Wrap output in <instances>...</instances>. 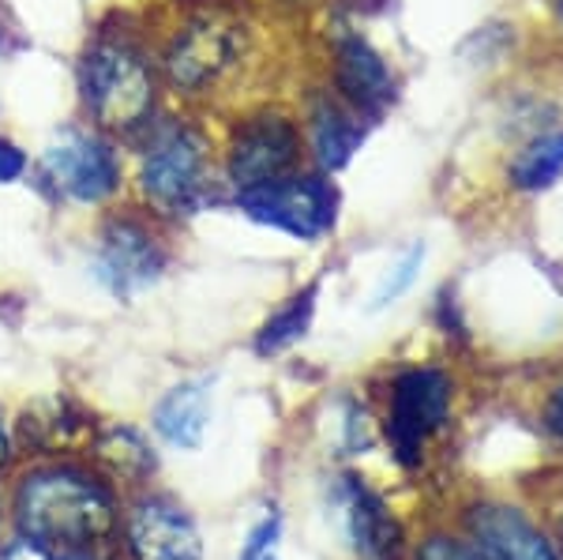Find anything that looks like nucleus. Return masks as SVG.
<instances>
[{"instance_id":"1","label":"nucleus","mask_w":563,"mask_h":560,"mask_svg":"<svg viewBox=\"0 0 563 560\" xmlns=\"http://www.w3.org/2000/svg\"><path fill=\"white\" fill-rule=\"evenodd\" d=\"M20 523L31 538L57 549L98 541L113 527V504L76 474H34L20 490Z\"/></svg>"},{"instance_id":"2","label":"nucleus","mask_w":563,"mask_h":560,"mask_svg":"<svg viewBox=\"0 0 563 560\" xmlns=\"http://www.w3.org/2000/svg\"><path fill=\"white\" fill-rule=\"evenodd\" d=\"M84 95L90 113L109 129H132L151 113V72L129 45H98L84 65Z\"/></svg>"},{"instance_id":"3","label":"nucleus","mask_w":563,"mask_h":560,"mask_svg":"<svg viewBox=\"0 0 563 560\" xmlns=\"http://www.w3.org/2000/svg\"><path fill=\"white\" fill-rule=\"evenodd\" d=\"M451 406V384L435 369H413V373L398 376L395 395H390V418L387 437L395 448L398 463L413 466L421 459L424 440L435 429H443Z\"/></svg>"},{"instance_id":"4","label":"nucleus","mask_w":563,"mask_h":560,"mask_svg":"<svg viewBox=\"0 0 563 560\" xmlns=\"http://www.w3.org/2000/svg\"><path fill=\"white\" fill-rule=\"evenodd\" d=\"M207 147L192 129H166L143 158V188L162 211H188L203 193Z\"/></svg>"},{"instance_id":"5","label":"nucleus","mask_w":563,"mask_h":560,"mask_svg":"<svg viewBox=\"0 0 563 560\" xmlns=\"http://www.w3.org/2000/svg\"><path fill=\"white\" fill-rule=\"evenodd\" d=\"M241 207L256 222L278 226L294 238H320L334 222V196L320 180H267L260 188H244Z\"/></svg>"},{"instance_id":"6","label":"nucleus","mask_w":563,"mask_h":560,"mask_svg":"<svg viewBox=\"0 0 563 560\" xmlns=\"http://www.w3.org/2000/svg\"><path fill=\"white\" fill-rule=\"evenodd\" d=\"M45 169L57 180L60 193H68L71 200L98 204L117 188V158L102 140L84 132H65L49 151H45Z\"/></svg>"},{"instance_id":"7","label":"nucleus","mask_w":563,"mask_h":560,"mask_svg":"<svg viewBox=\"0 0 563 560\" xmlns=\"http://www.w3.org/2000/svg\"><path fill=\"white\" fill-rule=\"evenodd\" d=\"M297 158V135L282 117H260L244 124V132L233 143L230 174L244 188H260L267 180H278Z\"/></svg>"},{"instance_id":"8","label":"nucleus","mask_w":563,"mask_h":560,"mask_svg":"<svg viewBox=\"0 0 563 560\" xmlns=\"http://www.w3.org/2000/svg\"><path fill=\"white\" fill-rule=\"evenodd\" d=\"M238 50H241V42L233 26L214 23V20L192 23L174 42V50H169V61H166L169 79L185 90H199V87L214 84V79L233 65Z\"/></svg>"},{"instance_id":"9","label":"nucleus","mask_w":563,"mask_h":560,"mask_svg":"<svg viewBox=\"0 0 563 560\" xmlns=\"http://www.w3.org/2000/svg\"><path fill=\"white\" fill-rule=\"evenodd\" d=\"M95 271L117 297H132V294L147 290L154 278H158L162 256L140 226L113 222L102 238V249H98Z\"/></svg>"},{"instance_id":"10","label":"nucleus","mask_w":563,"mask_h":560,"mask_svg":"<svg viewBox=\"0 0 563 560\" xmlns=\"http://www.w3.org/2000/svg\"><path fill=\"white\" fill-rule=\"evenodd\" d=\"M132 553L135 560H199L203 541L192 519L166 501H147L135 508L132 527Z\"/></svg>"},{"instance_id":"11","label":"nucleus","mask_w":563,"mask_h":560,"mask_svg":"<svg viewBox=\"0 0 563 560\" xmlns=\"http://www.w3.org/2000/svg\"><path fill=\"white\" fill-rule=\"evenodd\" d=\"M339 508L361 560H398L402 530H398V523L390 519V512L376 493L365 490L357 477H346L339 490Z\"/></svg>"},{"instance_id":"12","label":"nucleus","mask_w":563,"mask_h":560,"mask_svg":"<svg viewBox=\"0 0 563 560\" xmlns=\"http://www.w3.org/2000/svg\"><path fill=\"white\" fill-rule=\"evenodd\" d=\"M474 535L493 560H560L544 535L515 508H477L470 519Z\"/></svg>"},{"instance_id":"13","label":"nucleus","mask_w":563,"mask_h":560,"mask_svg":"<svg viewBox=\"0 0 563 560\" xmlns=\"http://www.w3.org/2000/svg\"><path fill=\"white\" fill-rule=\"evenodd\" d=\"M339 87L357 110H379L390 98V72L361 39L339 42Z\"/></svg>"},{"instance_id":"14","label":"nucleus","mask_w":563,"mask_h":560,"mask_svg":"<svg viewBox=\"0 0 563 560\" xmlns=\"http://www.w3.org/2000/svg\"><path fill=\"white\" fill-rule=\"evenodd\" d=\"M154 429L177 448H199L207 432V384L188 381L174 387L154 410Z\"/></svg>"},{"instance_id":"15","label":"nucleus","mask_w":563,"mask_h":560,"mask_svg":"<svg viewBox=\"0 0 563 560\" xmlns=\"http://www.w3.org/2000/svg\"><path fill=\"white\" fill-rule=\"evenodd\" d=\"M312 135H316L320 162L327 169L346 166L350 155L357 151V143H361V129L342 110H334V106H320V110H316Z\"/></svg>"},{"instance_id":"16","label":"nucleus","mask_w":563,"mask_h":560,"mask_svg":"<svg viewBox=\"0 0 563 560\" xmlns=\"http://www.w3.org/2000/svg\"><path fill=\"white\" fill-rule=\"evenodd\" d=\"M511 177L519 188H549L552 180H560L563 177V132L530 143L519 155V162L511 166Z\"/></svg>"},{"instance_id":"17","label":"nucleus","mask_w":563,"mask_h":560,"mask_svg":"<svg viewBox=\"0 0 563 560\" xmlns=\"http://www.w3.org/2000/svg\"><path fill=\"white\" fill-rule=\"evenodd\" d=\"M312 309H316V290L297 294L294 301H289L286 309L260 331V342H256L260 354H278V350L289 347V342L301 339L308 331V323H312Z\"/></svg>"},{"instance_id":"18","label":"nucleus","mask_w":563,"mask_h":560,"mask_svg":"<svg viewBox=\"0 0 563 560\" xmlns=\"http://www.w3.org/2000/svg\"><path fill=\"white\" fill-rule=\"evenodd\" d=\"M98 455H102V463L109 466V471L121 474V477H143L154 466L147 444H143L132 429L106 432V437L98 440Z\"/></svg>"},{"instance_id":"19","label":"nucleus","mask_w":563,"mask_h":560,"mask_svg":"<svg viewBox=\"0 0 563 560\" xmlns=\"http://www.w3.org/2000/svg\"><path fill=\"white\" fill-rule=\"evenodd\" d=\"M84 426V418H71L65 403H49V414L38 418V414H26L23 421V437L34 440L38 448H57V444H68L71 432Z\"/></svg>"},{"instance_id":"20","label":"nucleus","mask_w":563,"mask_h":560,"mask_svg":"<svg viewBox=\"0 0 563 560\" xmlns=\"http://www.w3.org/2000/svg\"><path fill=\"white\" fill-rule=\"evenodd\" d=\"M421 264H424V245H410L395 267H387V275H384V283H379L376 297H372V305H376V309H384V305H390L395 297H402L406 290H410V283L417 278Z\"/></svg>"},{"instance_id":"21","label":"nucleus","mask_w":563,"mask_h":560,"mask_svg":"<svg viewBox=\"0 0 563 560\" xmlns=\"http://www.w3.org/2000/svg\"><path fill=\"white\" fill-rule=\"evenodd\" d=\"M0 560H79V557L68 553V549L45 546L38 538H23V541H12V546L0 553Z\"/></svg>"},{"instance_id":"22","label":"nucleus","mask_w":563,"mask_h":560,"mask_svg":"<svg viewBox=\"0 0 563 560\" xmlns=\"http://www.w3.org/2000/svg\"><path fill=\"white\" fill-rule=\"evenodd\" d=\"M275 535H278V519L260 523V527L252 530V538H249V546H244L241 560H263V557H267V549H271V541H275Z\"/></svg>"},{"instance_id":"23","label":"nucleus","mask_w":563,"mask_h":560,"mask_svg":"<svg viewBox=\"0 0 563 560\" xmlns=\"http://www.w3.org/2000/svg\"><path fill=\"white\" fill-rule=\"evenodd\" d=\"M421 560H481V557H474L470 549H462L448 538H435V541H429V549L421 553Z\"/></svg>"},{"instance_id":"24","label":"nucleus","mask_w":563,"mask_h":560,"mask_svg":"<svg viewBox=\"0 0 563 560\" xmlns=\"http://www.w3.org/2000/svg\"><path fill=\"white\" fill-rule=\"evenodd\" d=\"M23 169H26V158L20 155V151L12 147V143L0 140V180H15V177H23Z\"/></svg>"},{"instance_id":"25","label":"nucleus","mask_w":563,"mask_h":560,"mask_svg":"<svg viewBox=\"0 0 563 560\" xmlns=\"http://www.w3.org/2000/svg\"><path fill=\"white\" fill-rule=\"evenodd\" d=\"M544 421H549V429L563 440V387H560L556 395H552L549 410H544Z\"/></svg>"},{"instance_id":"26","label":"nucleus","mask_w":563,"mask_h":560,"mask_svg":"<svg viewBox=\"0 0 563 560\" xmlns=\"http://www.w3.org/2000/svg\"><path fill=\"white\" fill-rule=\"evenodd\" d=\"M8 459V432H4V421H0V466H4Z\"/></svg>"},{"instance_id":"27","label":"nucleus","mask_w":563,"mask_h":560,"mask_svg":"<svg viewBox=\"0 0 563 560\" xmlns=\"http://www.w3.org/2000/svg\"><path fill=\"white\" fill-rule=\"evenodd\" d=\"M263 560H275V557H271V553H267V557H263Z\"/></svg>"}]
</instances>
